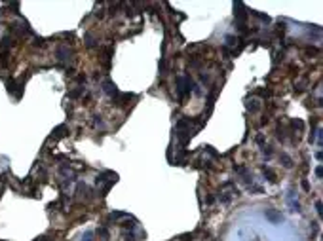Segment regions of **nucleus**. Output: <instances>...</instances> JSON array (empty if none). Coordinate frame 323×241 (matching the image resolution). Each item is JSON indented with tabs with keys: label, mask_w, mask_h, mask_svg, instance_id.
Listing matches in <instances>:
<instances>
[{
	"label": "nucleus",
	"mask_w": 323,
	"mask_h": 241,
	"mask_svg": "<svg viewBox=\"0 0 323 241\" xmlns=\"http://www.w3.org/2000/svg\"><path fill=\"white\" fill-rule=\"evenodd\" d=\"M86 40H87V46H89V48H93V38H91V36H86Z\"/></svg>",
	"instance_id": "obj_19"
},
{
	"label": "nucleus",
	"mask_w": 323,
	"mask_h": 241,
	"mask_svg": "<svg viewBox=\"0 0 323 241\" xmlns=\"http://www.w3.org/2000/svg\"><path fill=\"white\" fill-rule=\"evenodd\" d=\"M251 15H255V17L262 19L264 23H268V21H270V17H268V15H264V14H259V12H255V10H251Z\"/></svg>",
	"instance_id": "obj_8"
},
{
	"label": "nucleus",
	"mask_w": 323,
	"mask_h": 241,
	"mask_svg": "<svg viewBox=\"0 0 323 241\" xmlns=\"http://www.w3.org/2000/svg\"><path fill=\"white\" fill-rule=\"evenodd\" d=\"M122 216H128V214L122 213V211H114V213H110L109 219H122Z\"/></svg>",
	"instance_id": "obj_12"
},
{
	"label": "nucleus",
	"mask_w": 323,
	"mask_h": 241,
	"mask_svg": "<svg viewBox=\"0 0 323 241\" xmlns=\"http://www.w3.org/2000/svg\"><path fill=\"white\" fill-rule=\"evenodd\" d=\"M291 125H293L295 129H298V131L302 129V122H300V120H293V122H291Z\"/></svg>",
	"instance_id": "obj_13"
},
{
	"label": "nucleus",
	"mask_w": 323,
	"mask_h": 241,
	"mask_svg": "<svg viewBox=\"0 0 323 241\" xmlns=\"http://www.w3.org/2000/svg\"><path fill=\"white\" fill-rule=\"evenodd\" d=\"M103 89H105V93H109L110 97H116L118 95V89H116V86H114V82H110V80H107L105 84H103Z\"/></svg>",
	"instance_id": "obj_3"
},
{
	"label": "nucleus",
	"mask_w": 323,
	"mask_h": 241,
	"mask_svg": "<svg viewBox=\"0 0 323 241\" xmlns=\"http://www.w3.org/2000/svg\"><path fill=\"white\" fill-rule=\"evenodd\" d=\"M266 219L274 220V222H278V220H281V214H278V213H274V211H266Z\"/></svg>",
	"instance_id": "obj_7"
},
{
	"label": "nucleus",
	"mask_w": 323,
	"mask_h": 241,
	"mask_svg": "<svg viewBox=\"0 0 323 241\" xmlns=\"http://www.w3.org/2000/svg\"><path fill=\"white\" fill-rule=\"evenodd\" d=\"M126 241H135V237H133V234H128V236H126Z\"/></svg>",
	"instance_id": "obj_20"
},
{
	"label": "nucleus",
	"mask_w": 323,
	"mask_h": 241,
	"mask_svg": "<svg viewBox=\"0 0 323 241\" xmlns=\"http://www.w3.org/2000/svg\"><path fill=\"white\" fill-rule=\"evenodd\" d=\"M302 188H304V190H310V184H308V182L304 180V182H302Z\"/></svg>",
	"instance_id": "obj_23"
},
{
	"label": "nucleus",
	"mask_w": 323,
	"mask_h": 241,
	"mask_svg": "<svg viewBox=\"0 0 323 241\" xmlns=\"http://www.w3.org/2000/svg\"><path fill=\"white\" fill-rule=\"evenodd\" d=\"M205 152H207V154H209V156H213V158H217V156H219L217 152L213 150V146H205Z\"/></svg>",
	"instance_id": "obj_15"
},
{
	"label": "nucleus",
	"mask_w": 323,
	"mask_h": 241,
	"mask_svg": "<svg viewBox=\"0 0 323 241\" xmlns=\"http://www.w3.org/2000/svg\"><path fill=\"white\" fill-rule=\"evenodd\" d=\"M262 173H264V177L268 178L270 182H276V180H278V178H276V173H274L272 169H268V167H264V169H262Z\"/></svg>",
	"instance_id": "obj_6"
},
{
	"label": "nucleus",
	"mask_w": 323,
	"mask_h": 241,
	"mask_svg": "<svg viewBox=\"0 0 323 241\" xmlns=\"http://www.w3.org/2000/svg\"><path fill=\"white\" fill-rule=\"evenodd\" d=\"M36 241H48V237H38Z\"/></svg>",
	"instance_id": "obj_24"
},
{
	"label": "nucleus",
	"mask_w": 323,
	"mask_h": 241,
	"mask_svg": "<svg viewBox=\"0 0 323 241\" xmlns=\"http://www.w3.org/2000/svg\"><path fill=\"white\" fill-rule=\"evenodd\" d=\"M57 59L59 61H67L68 59V48H65V46L57 48Z\"/></svg>",
	"instance_id": "obj_5"
},
{
	"label": "nucleus",
	"mask_w": 323,
	"mask_h": 241,
	"mask_svg": "<svg viewBox=\"0 0 323 241\" xmlns=\"http://www.w3.org/2000/svg\"><path fill=\"white\" fill-rule=\"evenodd\" d=\"M315 175L321 178V177H323V169H321V167H318V169H315Z\"/></svg>",
	"instance_id": "obj_18"
},
{
	"label": "nucleus",
	"mask_w": 323,
	"mask_h": 241,
	"mask_svg": "<svg viewBox=\"0 0 323 241\" xmlns=\"http://www.w3.org/2000/svg\"><path fill=\"white\" fill-rule=\"evenodd\" d=\"M281 161H283V165H285V167H291V165H293L291 158H289L287 154H281Z\"/></svg>",
	"instance_id": "obj_11"
},
{
	"label": "nucleus",
	"mask_w": 323,
	"mask_h": 241,
	"mask_svg": "<svg viewBox=\"0 0 323 241\" xmlns=\"http://www.w3.org/2000/svg\"><path fill=\"white\" fill-rule=\"evenodd\" d=\"M315 209H318V213L321 214V203H319V201H318V203H315Z\"/></svg>",
	"instance_id": "obj_22"
},
{
	"label": "nucleus",
	"mask_w": 323,
	"mask_h": 241,
	"mask_svg": "<svg viewBox=\"0 0 323 241\" xmlns=\"http://www.w3.org/2000/svg\"><path fill=\"white\" fill-rule=\"evenodd\" d=\"M264 135H257V144H260V146H264Z\"/></svg>",
	"instance_id": "obj_17"
},
{
	"label": "nucleus",
	"mask_w": 323,
	"mask_h": 241,
	"mask_svg": "<svg viewBox=\"0 0 323 241\" xmlns=\"http://www.w3.org/2000/svg\"><path fill=\"white\" fill-rule=\"evenodd\" d=\"M82 93H84V87H78V89L70 91V93H68V97H70V99H76V97H80Z\"/></svg>",
	"instance_id": "obj_9"
},
{
	"label": "nucleus",
	"mask_w": 323,
	"mask_h": 241,
	"mask_svg": "<svg viewBox=\"0 0 323 241\" xmlns=\"http://www.w3.org/2000/svg\"><path fill=\"white\" fill-rule=\"evenodd\" d=\"M230 197H232V194H228V192H226V194L221 197V201H223V203H228V201H230Z\"/></svg>",
	"instance_id": "obj_16"
},
{
	"label": "nucleus",
	"mask_w": 323,
	"mask_h": 241,
	"mask_svg": "<svg viewBox=\"0 0 323 241\" xmlns=\"http://www.w3.org/2000/svg\"><path fill=\"white\" fill-rule=\"evenodd\" d=\"M6 46H12V36H4V40H2V48H6Z\"/></svg>",
	"instance_id": "obj_14"
},
{
	"label": "nucleus",
	"mask_w": 323,
	"mask_h": 241,
	"mask_svg": "<svg viewBox=\"0 0 323 241\" xmlns=\"http://www.w3.org/2000/svg\"><path fill=\"white\" fill-rule=\"evenodd\" d=\"M97 236L99 237H103V239H109V230H107V228H99V230H97Z\"/></svg>",
	"instance_id": "obj_10"
},
{
	"label": "nucleus",
	"mask_w": 323,
	"mask_h": 241,
	"mask_svg": "<svg viewBox=\"0 0 323 241\" xmlns=\"http://www.w3.org/2000/svg\"><path fill=\"white\" fill-rule=\"evenodd\" d=\"M234 14L238 17V23H243L245 21V8L241 2H234Z\"/></svg>",
	"instance_id": "obj_1"
},
{
	"label": "nucleus",
	"mask_w": 323,
	"mask_h": 241,
	"mask_svg": "<svg viewBox=\"0 0 323 241\" xmlns=\"http://www.w3.org/2000/svg\"><path fill=\"white\" fill-rule=\"evenodd\" d=\"M67 125H57V127L53 129V139H61V137H65L67 135Z\"/></svg>",
	"instance_id": "obj_4"
},
{
	"label": "nucleus",
	"mask_w": 323,
	"mask_h": 241,
	"mask_svg": "<svg viewBox=\"0 0 323 241\" xmlns=\"http://www.w3.org/2000/svg\"><path fill=\"white\" fill-rule=\"evenodd\" d=\"M91 236H93V234L87 232V234H86V239H84V241H91Z\"/></svg>",
	"instance_id": "obj_21"
},
{
	"label": "nucleus",
	"mask_w": 323,
	"mask_h": 241,
	"mask_svg": "<svg viewBox=\"0 0 323 241\" xmlns=\"http://www.w3.org/2000/svg\"><path fill=\"white\" fill-rule=\"evenodd\" d=\"M131 99H133V93H118V95L114 97V103L122 106V105H128Z\"/></svg>",
	"instance_id": "obj_2"
}]
</instances>
